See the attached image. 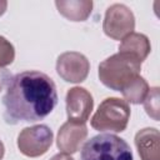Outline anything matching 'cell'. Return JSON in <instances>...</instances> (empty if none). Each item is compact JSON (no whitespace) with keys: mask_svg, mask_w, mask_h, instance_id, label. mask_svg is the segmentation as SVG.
<instances>
[{"mask_svg":"<svg viewBox=\"0 0 160 160\" xmlns=\"http://www.w3.org/2000/svg\"><path fill=\"white\" fill-rule=\"evenodd\" d=\"M52 132L46 125H36L26 128L18 139V146L26 156H39L46 152L51 145Z\"/></svg>","mask_w":160,"mask_h":160,"instance_id":"4","label":"cell"},{"mask_svg":"<svg viewBox=\"0 0 160 160\" xmlns=\"http://www.w3.org/2000/svg\"><path fill=\"white\" fill-rule=\"evenodd\" d=\"M12 45L10 42L6 41V39L0 36V66L2 65H8L14 59V49L6 50L9 48H11Z\"/></svg>","mask_w":160,"mask_h":160,"instance_id":"7","label":"cell"},{"mask_svg":"<svg viewBox=\"0 0 160 160\" xmlns=\"http://www.w3.org/2000/svg\"><path fill=\"white\" fill-rule=\"evenodd\" d=\"M131 16H132L131 11L125 5L115 4L108 8L105 15V22H104L105 34L114 39H120L124 34L129 31L131 32V30L134 29V19L125 20Z\"/></svg>","mask_w":160,"mask_h":160,"instance_id":"5","label":"cell"},{"mask_svg":"<svg viewBox=\"0 0 160 160\" xmlns=\"http://www.w3.org/2000/svg\"><path fill=\"white\" fill-rule=\"evenodd\" d=\"M51 160H72V158L69 156V155H66V154H58Z\"/></svg>","mask_w":160,"mask_h":160,"instance_id":"9","label":"cell"},{"mask_svg":"<svg viewBox=\"0 0 160 160\" xmlns=\"http://www.w3.org/2000/svg\"><path fill=\"white\" fill-rule=\"evenodd\" d=\"M80 160H134V158L124 139L114 134H100L84 144Z\"/></svg>","mask_w":160,"mask_h":160,"instance_id":"2","label":"cell"},{"mask_svg":"<svg viewBox=\"0 0 160 160\" xmlns=\"http://www.w3.org/2000/svg\"><path fill=\"white\" fill-rule=\"evenodd\" d=\"M10 79H11V74L6 69H1L0 68V91L4 88V85H8Z\"/></svg>","mask_w":160,"mask_h":160,"instance_id":"8","label":"cell"},{"mask_svg":"<svg viewBox=\"0 0 160 160\" xmlns=\"http://www.w3.org/2000/svg\"><path fill=\"white\" fill-rule=\"evenodd\" d=\"M2 104L6 124L16 125L42 120L58 104L55 82L40 71L19 72L9 80Z\"/></svg>","mask_w":160,"mask_h":160,"instance_id":"1","label":"cell"},{"mask_svg":"<svg viewBox=\"0 0 160 160\" xmlns=\"http://www.w3.org/2000/svg\"><path fill=\"white\" fill-rule=\"evenodd\" d=\"M130 115L128 104L118 98L105 99L91 119V126L96 130L124 131Z\"/></svg>","mask_w":160,"mask_h":160,"instance_id":"3","label":"cell"},{"mask_svg":"<svg viewBox=\"0 0 160 160\" xmlns=\"http://www.w3.org/2000/svg\"><path fill=\"white\" fill-rule=\"evenodd\" d=\"M2 155H4V145H2V142L0 141V159L2 158Z\"/></svg>","mask_w":160,"mask_h":160,"instance_id":"10","label":"cell"},{"mask_svg":"<svg viewBox=\"0 0 160 160\" xmlns=\"http://www.w3.org/2000/svg\"><path fill=\"white\" fill-rule=\"evenodd\" d=\"M68 118L75 124H84L92 109V98L82 88H74L66 95Z\"/></svg>","mask_w":160,"mask_h":160,"instance_id":"6","label":"cell"}]
</instances>
